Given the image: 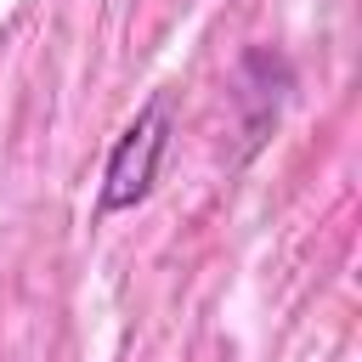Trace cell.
I'll return each instance as SVG.
<instances>
[{
	"mask_svg": "<svg viewBox=\"0 0 362 362\" xmlns=\"http://www.w3.org/2000/svg\"><path fill=\"white\" fill-rule=\"evenodd\" d=\"M170 147H175V102L158 90L136 107V119L107 147V164H102V181H96V215L107 221V215H130L136 204H147L158 175H164Z\"/></svg>",
	"mask_w": 362,
	"mask_h": 362,
	"instance_id": "cell-1",
	"label": "cell"
}]
</instances>
